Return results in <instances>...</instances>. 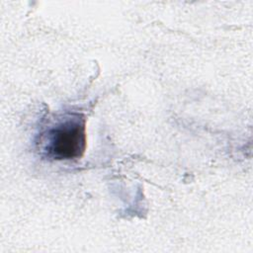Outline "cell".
<instances>
[{
	"label": "cell",
	"mask_w": 253,
	"mask_h": 253,
	"mask_svg": "<svg viewBox=\"0 0 253 253\" xmlns=\"http://www.w3.org/2000/svg\"><path fill=\"white\" fill-rule=\"evenodd\" d=\"M40 145L42 152L54 160L81 157L86 147L84 119L71 115L57 121L41 135Z\"/></svg>",
	"instance_id": "cell-1"
}]
</instances>
